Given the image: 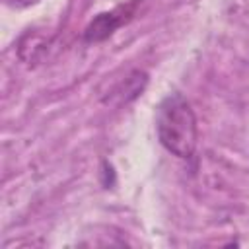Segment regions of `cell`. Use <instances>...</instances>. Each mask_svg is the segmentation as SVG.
<instances>
[{"label":"cell","mask_w":249,"mask_h":249,"mask_svg":"<svg viewBox=\"0 0 249 249\" xmlns=\"http://www.w3.org/2000/svg\"><path fill=\"white\" fill-rule=\"evenodd\" d=\"M148 84V74L142 72V70H132L115 89L111 95H119V103H128L132 101L134 97H138L142 93V89L146 88Z\"/></svg>","instance_id":"obj_3"},{"label":"cell","mask_w":249,"mask_h":249,"mask_svg":"<svg viewBox=\"0 0 249 249\" xmlns=\"http://www.w3.org/2000/svg\"><path fill=\"white\" fill-rule=\"evenodd\" d=\"M138 8V0H132L128 4L117 6L109 12H101L97 14L84 29V41L86 43H101L105 39H109L121 25L128 23Z\"/></svg>","instance_id":"obj_2"},{"label":"cell","mask_w":249,"mask_h":249,"mask_svg":"<svg viewBox=\"0 0 249 249\" xmlns=\"http://www.w3.org/2000/svg\"><path fill=\"white\" fill-rule=\"evenodd\" d=\"M156 130L160 144L173 156L181 160L193 158L198 140L196 117L187 101V97L179 91L167 93L156 113Z\"/></svg>","instance_id":"obj_1"},{"label":"cell","mask_w":249,"mask_h":249,"mask_svg":"<svg viewBox=\"0 0 249 249\" xmlns=\"http://www.w3.org/2000/svg\"><path fill=\"white\" fill-rule=\"evenodd\" d=\"M4 2H6V6H10V8H29V6L37 4L39 0H4Z\"/></svg>","instance_id":"obj_4"}]
</instances>
